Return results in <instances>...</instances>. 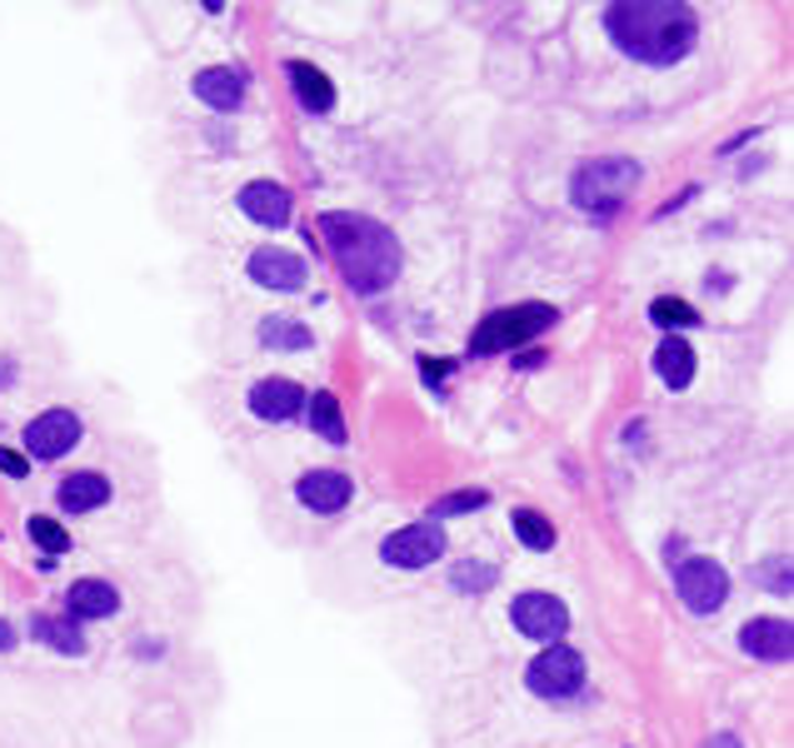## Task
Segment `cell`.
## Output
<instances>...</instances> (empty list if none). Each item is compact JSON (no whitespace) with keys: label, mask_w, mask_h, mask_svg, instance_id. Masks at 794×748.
Listing matches in <instances>:
<instances>
[{"label":"cell","mask_w":794,"mask_h":748,"mask_svg":"<svg viewBox=\"0 0 794 748\" xmlns=\"http://www.w3.org/2000/svg\"><path fill=\"white\" fill-rule=\"evenodd\" d=\"M604 30L630 60L674 65L694 50L700 20L690 6H674V0H614L604 6Z\"/></svg>","instance_id":"cell-1"},{"label":"cell","mask_w":794,"mask_h":748,"mask_svg":"<svg viewBox=\"0 0 794 748\" xmlns=\"http://www.w3.org/2000/svg\"><path fill=\"white\" fill-rule=\"evenodd\" d=\"M320 239L330 245L335 269L355 295H380L400 275V239L370 215H350V209H330L320 215Z\"/></svg>","instance_id":"cell-2"},{"label":"cell","mask_w":794,"mask_h":748,"mask_svg":"<svg viewBox=\"0 0 794 748\" xmlns=\"http://www.w3.org/2000/svg\"><path fill=\"white\" fill-rule=\"evenodd\" d=\"M634 180H640V165H634V160H620V155H610V160H590V165L574 170L570 195H574V205H580V209H590V215L610 219L614 209H620L624 199H630Z\"/></svg>","instance_id":"cell-3"},{"label":"cell","mask_w":794,"mask_h":748,"mask_svg":"<svg viewBox=\"0 0 794 748\" xmlns=\"http://www.w3.org/2000/svg\"><path fill=\"white\" fill-rule=\"evenodd\" d=\"M554 309L550 305H510V309H495L490 319H480L470 335V349L475 355H500V349H515L525 339H540L544 329L554 325Z\"/></svg>","instance_id":"cell-4"},{"label":"cell","mask_w":794,"mask_h":748,"mask_svg":"<svg viewBox=\"0 0 794 748\" xmlns=\"http://www.w3.org/2000/svg\"><path fill=\"white\" fill-rule=\"evenodd\" d=\"M525 688H530L535 698H550V704L574 698L584 688V658L574 654L570 644H550L544 654L530 658V668H525Z\"/></svg>","instance_id":"cell-5"},{"label":"cell","mask_w":794,"mask_h":748,"mask_svg":"<svg viewBox=\"0 0 794 748\" xmlns=\"http://www.w3.org/2000/svg\"><path fill=\"white\" fill-rule=\"evenodd\" d=\"M674 594L684 598V608L694 614H714V608L730 598V574H724L714 559H684L674 568Z\"/></svg>","instance_id":"cell-6"},{"label":"cell","mask_w":794,"mask_h":748,"mask_svg":"<svg viewBox=\"0 0 794 748\" xmlns=\"http://www.w3.org/2000/svg\"><path fill=\"white\" fill-rule=\"evenodd\" d=\"M445 554V529L440 524H405L380 544V559L390 568H425Z\"/></svg>","instance_id":"cell-7"},{"label":"cell","mask_w":794,"mask_h":748,"mask_svg":"<svg viewBox=\"0 0 794 748\" xmlns=\"http://www.w3.org/2000/svg\"><path fill=\"white\" fill-rule=\"evenodd\" d=\"M510 624L520 628L525 638H540V644H554V638L570 628V608L560 604L554 594H520L510 604Z\"/></svg>","instance_id":"cell-8"},{"label":"cell","mask_w":794,"mask_h":748,"mask_svg":"<svg viewBox=\"0 0 794 748\" xmlns=\"http://www.w3.org/2000/svg\"><path fill=\"white\" fill-rule=\"evenodd\" d=\"M75 444H81V419H75L71 409H45L41 419L26 424V449H31V459H61V454H71Z\"/></svg>","instance_id":"cell-9"},{"label":"cell","mask_w":794,"mask_h":748,"mask_svg":"<svg viewBox=\"0 0 794 748\" xmlns=\"http://www.w3.org/2000/svg\"><path fill=\"white\" fill-rule=\"evenodd\" d=\"M740 648L764 664H790L794 658V628L790 618H750L740 628Z\"/></svg>","instance_id":"cell-10"},{"label":"cell","mask_w":794,"mask_h":748,"mask_svg":"<svg viewBox=\"0 0 794 748\" xmlns=\"http://www.w3.org/2000/svg\"><path fill=\"white\" fill-rule=\"evenodd\" d=\"M350 479L340 474V469H311V474H301V484H295V499H301L311 514H340L345 504H350Z\"/></svg>","instance_id":"cell-11"},{"label":"cell","mask_w":794,"mask_h":748,"mask_svg":"<svg viewBox=\"0 0 794 748\" xmlns=\"http://www.w3.org/2000/svg\"><path fill=\"white\" fill-rule=\"evenodd\" d=\"M251 279L265 289H281V295H295L305 285V259L291 255V249H275V245H261L251 255Z\"/></svg>","instance_id":"cell-12"},{"label":"cell","mask_w":794,"mask_h":748,"mask_svg":"<svg viewBox=\"0 0 794 748\" xmlns=\"http://www.w3.org/2000/svg\"><path fill=\"white\" fill-rule=\"evenodd\" d=\"M241 209H245V219H255V225L281 229V225H291L295 199H291V189L275 185V180H251V185L241 189Z\"/></svg>","instance_id":"cell-13"},{"label":"cell","mask_w":794,"mask_h":748,"mask_svg":"<svg viewBox=\"0 0 794 748\" xmlns=\"http://www.w3.org/2000/svg\"><path fill=\"white\" fill-rule=\"evenodd\" d=\"M301 404H305V389L295 385V379H261V385L251 389V409H255V419H265V424L295 419Z\"/></svg>","instance_id":"cell-14"},{"label":"cell","mask_w":794,"mask_h":748,"mask_svg":"<svg viewBox=\"0 0 794 748\" xmlns=\"http://www.w3.org/2000/svg\"><path fill=\"white\" fill-rule=\"evenodd\" d=\"M191 90H195V100H205L211 110L231 115V110H241V100H245V75L231 65H211L191 80Z\"/></svg>","instance_id":"cell-15"},{"label":"cell","mask_w":794,"mask_h":748,"mask_svg":"<svg viewBox=\"0 0 794 748\" xmlns=\"http://www.w3.org/2000/svg\"><path fill=\"white\" fill-rule=\"evenodd\" d=\"M55 499H61L65 514H91V509H105V499H111V479L95 474V469L65 474L61 489H55Z\"/></svg>","instance_id":"cell-16"},{"label":"cell","mask_w":794,"mask_h":748,"mask_svg":"<svg viewBox=\"0 0 794 748\" xmlns=\"http://www.w3.org/2000/svg\"><path fill=\"white\" fill-rule=\"evenodd\" d=\"M65 604H71V618L81 624V618H111L115 608H121V594H115V584H105V578H81V584L65 594Z\"/></svg>","instance_id":"cell-17"},{"label":"cell","mask_w":794,"mask_h":748,"mask_svg":"<svg viewBox=\"0 0 794 748\" xmlns=\"http://www.w3.org/2000/svg\"><path fill=\"white\" fill-rule=\"evenodd\" d=\"M654 375H660L670 389L690 385V379H694V349H690V339H684V335L660 339V345H654Z\"/></svg>","instance_id":"cell-18"},{"label":"cell","mask_w":794,"mask_h":748,"mask_svg":"<svg viewBox=\"0 0 794 748\" xmlns=\"http://www.w3.org/2000/svg\"><path fill=\"white\" fill-rule=\"evenodd\" d=\"M291 85H295V100H301L305 110H330L335 105V85L330 75H325L320 65H311V60H291Z\"/></svg>","instance_id":"cell-19"},{"label":"cell","mask_w":794,"mask_h":748,"mask_svg":"<svg viewBox=\"0 0 794 748\" xmlns=\"http://www.w3.org/2000/svg\"><path fill=\"white\" fill-rule=\"evenodd\" d=\"M31 638L55 654H85V634L75 618H51V614H35L31 618Z\"/></svg>","instance_id":"cell-20"},{"label":"cell","mask_w":794,"mask_h":748,"mask_svg":"<svg viewBox=\"0 0 794 748\" xmlns=\"http://www.w3.org/2000/svg\"><path fill=\"white\" fill-rule=\"evenodd\" d=\"M311 429L315 434H325L330 444H345V419H340V399L335 395H311Z\"/></svg>","instance_id":"cell-21"},{"label":"cell","mask_w":794,"mask_h":748,"mask_svg":"<svg viewBox=\"0 0 794 748\" xmlns=\"http://www.w3.org/2000/svg\"><path fill=\"white\" fill-rule=\"evenodd\" d=\"M261 339H265V345H271V349H311V339H315V335H311V329L301 325V319L271 315V319H265V325H261Z\"/></svg>","instance_id":"cell-22"},{"label":"cell","mask_w":794,"mask_h":748,"mask_svg":"<svg viewBox=\"0 0 794 748\" xmlns=\"http://www.w3.org/2000/svg\"><path fill=\"white\" fill-rule=\"evenodd\" d=\"M510 524H515V534H520L525 544L535 549V554H544V549L554 544V524H550L544 514H535V509H515Z\"/></svg>","instance_id":"cell-23"},{"label":"cell","mask_w":794,"mask_h":748,"mask_svg":"<svg viewBox=\"0 0 794 748\" xmlns=\"http://www.w3.org/2000/svg\"><path fill=\"white\" fill-rule=\"evenodd\" d=\"M650 319H654L660 329H694V325H700L694 305H684V299H674V295L654 299V305H650Z\"/></svg>","instance_id":"cell-24"},{"label":"cell","mask_w":794,"mask_h":748,"mask_svg":"<svg viewBox=\"0 0 794 748\" xmlns=\"http://www.w3.org/2000/svg\"><path fill=\"white\" fill-rule=\"evenodd\" d=\"M26 529H31V539L45 549V554H65V549H71V534H65L55 519H45V514H35Z\"/></svg>","instance_id":"cell-25"},{"label":"cell","mask_w":794,"mask_h":748,"mask_svg":"<svg viewBox=\"0 0 794 748\" xmlns=\"http://www.w3.org/2000/svg\"><path fill=\"white\" fill-rule=\"evenodd\" d=\"M485 504H490V494H485V489H460V494H445L440 504H435V514H440V519L475 514V509H485Z\"/></svg>","instance_id":"cell-26"},{"label":"cell","mask_w":794,"mask_h":748,"mask_svg":"<svg viewBox=\"0 0 794 748\" xmlns=\"http://www.w3.org/2000/svg\"><path fill=\"white\" fill-rule=\"evenodd\" d=\"M495 584V564H455V588L475 594V588H490Z\"/></svg>","instance_id":"cell-27"},{"label":"cell","mask_w":794,"mask_h":748,"mask_svg":"<svg viewBox=\"0 0 794 748\" xmlns=\"http://www.w3.org/2000/svg\"><path fill=\"white\" fill-rule=\"evenodd\" d=\"M760 584H770L774 594H790V564H784V559H774L770 568H760Z\"/></svg>","instance_id":"cell-28"},{"label":"cell","mask_w":794,"mask_h":748,"mask_svg":"<svg viewBox=\"0 0 794 748\" xmlns=\"http://www.w3.org/2000/svg\"><path fill=\"white\" fill-rule=\"evenodd\" d=\"M0 469H6L11 479H26V469H31V464H26V459L16 454V449H0Z\"/></svg>","instance_id":"cell-29"},{"label":"cell","mask_w":794,"mask_h":748,"mask_svg":"<svg viewBox=\"0 0 794 748\" xmlns=\"http://www.w3.org/2000/svg\"><path fill=\"white\" fill-rule=\"evenodd\" d=\"M11 648H16V628L0 618V654H11Z\"/></svg>","instance_id":"cell-30"},{"label":"cell","mask_w":794,"mask_h":748,"mask_svg":"<svg viewBox=\"0 0 794 748\" xmlns=\"http://www.w3.org/2000/svg\"><path fill=\"white\" fill-rule=\"evenodd\" d=\"M704 748H740V738H734V734H714V738H704Z\"/></svg>","instance_id":"cell-31"},{"label":"cell","mask_w":794,"mask_h":748,"mask_svg":"<svg viewBox=\"0 0 794 748\" xmlns=\"http://www.w3.org/2000/svg\"><path fill=\"white\" fill-rule=\"evenodd\" d=\"M425 375H435V385H440V375H450V365H440V359H425Z\"/></svg>","instance_id":"cell-32"}]
</instances>
